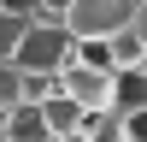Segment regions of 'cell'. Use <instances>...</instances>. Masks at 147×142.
<instances>
[{"instance_id":"obj_1","label":"cell","mask_w":147,"mask_h":142,"mask_svg":"<svg viewBox=\"0 0 147 142\" xmlns=\"http://www.w3.org/2000/svg\"><path fill=\"white\" fill-rule=\"evenodd\" d=\"M18 59L30 77H59V71L77 59V36L65 30V24H35L30 18V30H24V42H18Z\"/></svg>"},{"instance_id":"obj_2","label":"cell","mask_w":147,"mask_h":142,"mask_svg":"<svg viewBox=\"0 0 147 142\" xmlns=\"http://www.w3.org/2000/svg\"><path fill=\"white\" fill-rule=\"evenodd\" d=\"M129 12H136V0H71L65 30L77 42H112L118 30H129Z\"/></svg>"},{"instance_id":"obj_3","label":"cell","mask_w":147,"mask_h":142,"mask_svg":"<svg viewBox=\"0 0 147 142\" xmlns=\"http://www.w3.org/2000/svg\"><path fill=\"white\" fill-rule=\"evenodd\" d=\"M59 89H65L71 101H82V113H94V106H112L118 71L112 65H94V59H71V65L59 71Z\"/></svg>"},{"instance_id":"obj_4","label":"cell","mask_w":147,"mask_h":142,"mask_svg":"<svg viewBox=\"0 0 147 142\" xmlns=\"http://www.w3.org/2000/svg\"><path fill=\"white\" fill-rule=\"evenodd\" d=\"M0 136H6V142H53V136H47V118H41V106H35V101L6 106V113H0Z\"/></svg>"},{"instance_id":"obj_5","label":"cell","mask_w":147,"mask_h":142,"mask_svg":"<svg viewBox=\"0 0 147 142\" xmlns=\"http://www.w3.org/2000/svg\"><path fill=\"white\" fill-rule=\"evenodd\" d=\"M35 106H41V118H47V136H53V142H59V136H77V130H82V101H71L65 89L41 95Z\"/></svg>"},{"instance_id":"obj_6","label":"cell","mask_w":147,"mask_h":142,"mask_svg":"<svg viewBox=\"0 0 147 142\" xmlns=\"http://www.w3.org/2000/svg\"><path fill=\"white\" fill-rule=\"evenodd\" d=\"M77 136H88V142H124V113L118 106H94V113H82Z\"/></svg>"},{"instance_id":"obj_7","label":"cell","mask_w":147,"mask_h":142,"mask_svg":"<svg viewBox=\"0 0 147 142\" xmlns=\"http://www.w3.org/2000/svg\"><path fill=\"white\" fill-rule=\"evenodd\" d=\"M112 106L118 113H129V106H147V71H118V89H112Z\"/></svg>"},{"instance_id":"obj_8","label":"cell","mask_w":147,"mask_h":142,"mask_svg":"<svg viewBox=\"0 0 147 142\" xmlns=\"http://www.w3.org/2000/svg\"><path fill=\"white\" fill-rule=\"evenodd\" d=\"M106 53H112V65H118V71H136L141 59H147V47H141V36H136V30H118L112 42H106Z\"/></svg>"},{"instance_id":"obj_9","label":"cell","mask_w":147,"mask_h":142,"mask_svg":"<svg viewBox=\"0 0 147 142\" xmlns=\"http://www.w3.org/2000/svg\"><path fill=\"white\" fill-rule=\"evenodd\" d=\"M30 77H24V65L18 59H0V113H6V106H18V101H30Z\"/></svg>"},{"instance_id":"obj_10","label":"cell","mask_w":147,"mask_h":142,"mask_svg":"<svg viewBox=\"0 0 147 142\" xmlns=\"http://www.w3.org/2000/svg\"><path fill=\"white\" fill-rule=\"evenodd\" d=\"M24 30H30V18H24V12H12V6H0V59H12V53H18Z\"/></svg>"},{"instance_id":"obj_11","label":"cell","mask_w":147,"mask_h":142,"mask_svg":"<svg viewBox=\"0 0 147 142\" xmlns=\"http://www.w3.org/2000/svg\"><path fill=\"white\" fill-rule=\"evenodd\" d=\"M65 12H71V0H30L35 24H65Z\"/></svg>"},{"instance_id":"obj_12","label":"cell","mask_w":147,"mask_h":142,"mask_svg":"<svg viewBox=\"0 0 147 142\" xmlns=\"http://www.w3.org/2000/svg\"><path fill=\"white\" fill-rule=\"evenodd\" d=\"M124 136L129 142H147V106H129L124 113Z\"/></svg>"},{"instance_id":"obj_13","label":"cell","mask_w":147,"mask_h":142,"mask_svg":"<svg viewBox=\"0 0 147 142\" xmlns=\"http://www.w3.org/2000/svg\"><path fill=\"white\" fill-rule=\"evenodd\" d=\"M129 30L141 36V47H147V0H136V12H129Z\"/></svg>"},{"instance_id":"obj_14","label":"cell","mask_w":147,"mask_h":142,"mask_svg":"<svg viewBox=\"0 0 147 142\" xmlns=\"http://www.w3.org/2000/svg\"><path fill=\"white\" fill-rule=\"evenodd\" d=\"M59 142H88V136H59Z\"/></svg>"},{"instance_id":"obj_15","label":"cell","mask_w":147,"mask_h":142,"mask_svg":"<svg viewBox=\"0 0 147 142\" xmlns=\"http://www.w3.org/2000/svg\"><path fill=\"white\" fill-rule=\"evenodd\" d=\"M141 71H147V59H141Z\"/></svg>"},{"instance_id":"obj_16","label":"cell","mask_w":147,"mask_h":142,"mask_svg":"<svg viewBox=\"0 0 147 142\" xmlns=\"http://www.w3.org/2000/svg\"><path fill=\"white\" fill-rule=\"evenodd\" d=\"M124 142H129V136H124Z\"/></svg>"}]
</instances>
